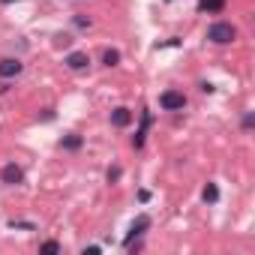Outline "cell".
Masks as SVG:
<instances>
[{"instance_id":"2e32d148","label":"cell","mask_w":255,"mask_h":255,"mask_svg":"<svg viewBox=\"0 0 255 255\" xmlns=\"http://www.w3.org/2000/svg\"><path fill=\"white\" fill-rule=\"evenodd\" d=\"M0 3H12V0H0Z\"/></svg>"},{"instance_id":"8992f818","label":"cell","mask_w":255,"mask_h":255,"mask_svg":"<svg viewBox=\"0 0 255 255\" xmlns=\"http://www.w3.org/2000/svg\"><path fill=\"white\" fill-rule=\"evenodd\" d=\"M18 72H21V63L18 60H0V75H3V78H12Z\"/></svg>"},{"instance_id":"9c48e42d","label":"cell","mask_w":255,"mask_h":255,"mask_svg":"<svg viewBox=\"0 0 255 255\" xmlns=\"http://www.w3.org/2000/svg\"><path fill=\"white\" fill-rule=\"evenodd\" d=\"M204 201H210V204H213V201H219V189H216L213 183H207V186H204Z\"/></svg>"},{"instance_id":"30bf717a","label":"cell","mask_w":255,"mask_h":255,"mask_svg":"<svg viewBox=\"0 0 255 255\" xmlns=\"http://www.w3.org/2000/svg\"><path fill=\"white\" fill-rule=\"evenodd\" d=\"M39 249H42L45 255H57V252H60V243H57V240H48V243H42Z\"/></svg>"},{"instance_id":"5b68a950","label":"cell","mask_w":255,"mask_h":255,"mask_svg":"<svg viewBox=\"0 0 255 255\" xmlns=\"http://www.w3.org/2000/svg\"><path fill=\"white\" fill-rule=\"evenodd\" d=\"M87 63H90V57L81 54V51H72V54L66 57V66H69V69H84Z\"/></svg>"},{"instance_id":"5bb4252c","label":"cell","mask_w":255,"mask_h":255,"mask_svg":"<svg viewBox=\"0 0 255 255\" xmlns=\"http://www.w3.org/2000/svg\"><path fill=\"white\" fill-rule=\"evenodd\" d=\"M75 24H78V27H90V18H84V15H75Z\"/></svg>"},{"instance_id":"6da1fadb","label":"cell","mask_w":255,"mask_h":255,"mask_svg":"<svg viewBox=\"0 0 255 255\" xmlns=\"http://www.w3.org/2000/svg\"><path fill=\"white\" fill-rule=\"evenodd\" d=\"M207 39H213V42L225 45V42H231V39H234V27H231L228 21H216V24H210Z\"/></svg>"},{"instance_id":"277c9868","label":"cell","mask_w":255,"mask_h":255,"mask_svg":"<svg viewBox=\"0 0 255 255\" xmlns=\"http://www.w3.org/2000/svg\"><path fill=\"white\" fill-rule=\"evenodd\" d=\"M147 228H150V219H147V216H138V219L132 222V231H129V237H126V240H123V246H126V249H129V246L135 243V237H141V234H144Z\"/></svg>"},{"instance_id":"9a60e30c","label":"cell","mask_w":255,"mask_h":255,"mask_svg":"<svg viewBox=\"0 0 255 255\" xmlns=\"http://www.w3.org/2000/svg\"><path fill=\"white\" fill-rule=\"evenodd\" d=\"M252 123H255V117H252V114H246V117H243V129H252Z\"/></svg>"},{"instance_id":"52a82bcc","label":"cell","mask_w":255,"mask_h":255,"mask_svg":"<svg viewBox=\"0 0 255 255\" xmlns=\"http://www.w3.org/2000/svg\"><path fill=\"white\" fill-rule=\"evenodd\" d=\"M147 126H150V114L144 111V114H141V126H138V132H135V138H132V144H135V147H141V144H144V135H147Z\"/></svg>"},{"instance_id":"8fae6325","label":"cell","mask_w":255,"mask_h":255,"mask_svg":"<svg viewBox=\"0 0 255 255\" xmlns=\"http://www.w3.org/2000/svg\"><path fill=\"white\" fill-rule=\"evenodd\" d=\"M117 60H120V54H117V51H105V54H102V63H105V66H114Z\"/></svg>"},{"instance_id":"7c38bea8","label":"cell","mask_w":255,"mask_h":255,"mask_svg":"<svg viewBox=\"0 0 255 255\" xmlns=\"http://www.w3.org/2000/svg\"><path fill=\"white\" fill-rule=\"evenodd\" d=\"M201 6H204V9H210V12H219V9H222V0H204Z\"/></svg>"},{"instance_id":"ba28073f","label":"cell","mask_w":255,"mask_h":255,"mask_svg":"<svg viewBox=\"0 0 255 255\" xmlns=\"http://www.w3.org/2000/svg\"><path fill=\"white\" fill-rule=\"evenodd\" d=\"M129 120H132L129 108H117V111L111 114V123H114V126H129Z\"/></svg>"},{"instance_id":"4fadbf2b","label":"cell","mask_w":255,"mask_h":255,"mask_svg":"<svg viewBox=\"0 0 255 255\" xmlns=\"http://www.w3.org/2000/svg\"><path fill=\"white\" fill-rule=\"evenodd\" d=\"M63 147H69V150H75V147H81V138H78V135H69V138L63 141Z\"/></svg>"},{"instance_id":"3957f363","label":"cell","mask_w":255,"mask_h":255,"mask_svg":"<svg viewBox=\"0 0 255 255\" xmlns=\"http://www.w3.org/2000/svg\"><path fill=\"white\" fill-rule=\"evenodd\" d=\"M0 180H3V183H9V186H18V183L24 180V171H21L15 162H9V165H3V168H0Z\"/></svg>"},{"instance_id":"7a4b0ae2","label":"cell","mask_w":255,"mask_h":255,"mask_svg":"<svg viewBox=\"0 0 255 255\" xmlns=\"http://www.w3.org/2000/svg\"><path fill=\"white\" fill-rule=\"evenodd\" d=\"M159 105H162L165 111H180V108L186 105V96L177 93V90H165V93L159 96Z\"/></svg>"}]
</instances>
